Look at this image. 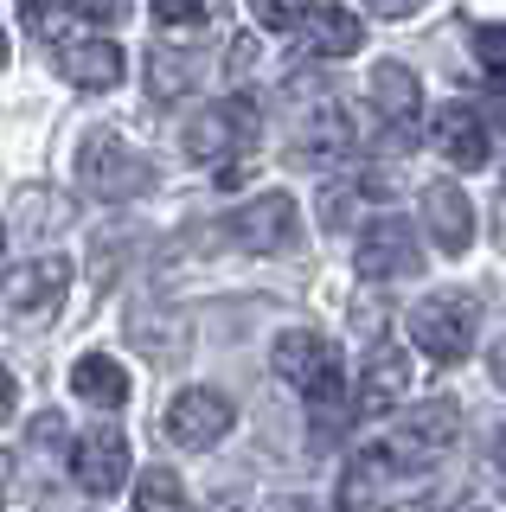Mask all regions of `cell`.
<instances>
[{"mask_svg": "<svg viewBox=\"0 0 506 512\" xmlns=\"http://www.w3.org/2000/svg\"><path fill=\"white\" fill-rule=\"evenodd\" d=\"M270 365H276L282 384H295V391L308 397V410H314V423H321V436L346 416V397H340V352H334V340H327V333L289 327V333L276 340Z\"/></svg>", "mask_w": 506, "mask_h": 512, "instance_id": "obj_1", "label": "cell"}, {"mask_svg": "<svg viewBox=\"0 0 506 512\" xmlns=\"http://www.w3.org/2000/svg\"><path fill=\"white\" fill-rule=\"evenodd\" d=\"M77 186L103 205H129L154 186V167H148L141 148H129V141L116 135V128H90V135L77 141Z\"/></svg>", "mask_w": 506, "mask_h": 512, "instance_id": "obj_2", "label": "cell"}, {"mask_svg": "<svg viewBox=\"0 0 506 512\" xmlns=\"http://www.w3.org/2000/svg\"><path fill=\"white\" fill-rule=\"evenodd\" d=\"M257 103L250 96H225V103H205L193 122H186V160L199 167H218V173H237V160L257 148Z\"/></svg>", "mask_w": 506, "mask_h": 512, "instance_id": "obj_3", "label": "cell"}, {"mask_svg": "<svg viewBox=\"0 0 506 512\" xmlns=\"http://www.w3.org/2000/svg\"><path fill=\"white\" fill-rule=\"evenodd\" d=\"M474 333H481V301L462 295V288L410 308V340H417V352H430L436 365H462L474 352Z\"/></svg>", "mask_w": 506, "mask_h": 512, "instance_id": "obj_4", "label": "cell"}, {"mask_svg": "<svg viewBox=\"0 0 506 512\" xmlns=\"http://www.w3.org/2000/svg\"><path fill=\"white\" fill-rule=\"evenodd\" d=\"M71 295V263L65 256H33V263L7 269V282H0V314L13 320V327H52L58 308H65Z\"/></svg>", "mask_w": 506, "mask_h": 512, "instance_id": "obj_5", "label": "cell"}, {"mask_svg": "<svg viewBox=\"0 0 506 512\" xmlns=\"http://www.w3.org/2000/svg\"><path fill=\"white\" fill-rule=\"evenodd\" d=\"M359 276L366 282H404L423 269V244H417V224L398 218V212H378L366 231H359V250H353Z\"/></svg>", "mask_w": 506, "mask_h": 512, "instance_id": "obj_6", "label": "cell"}, {"mask_svg": "<svg viewBox=\"0 0 506 512\" xmlns=\"http://www.w3.org/2000/svg\"><path fill=\"white\" fill-rule=\"evenodd\" d=\"M295 237H302V218H295L289 192H257L231 218V244L250 256H282V250H295Z\"/></svg>", "mask_w": 506, "mask_h": 512, "instance_id": "obj_7", "label": "cell"}, {"mask_svg": "<svg viewBox=\"0 0 506 512\" xmlns=\"http://www.w3.org/2000/svg\"><path fill=\"white\" fill-rule=\"evenodd\" d=\"M455 429H462V404H455V397H423L417 410H404L398 436H391V455H398L404 468H423V461H436L442 448L455 442Z\"/></svg>", "mask_w": 506, "mask_h": 512, "instance_id": "obj_8", "label": "cell"}, {"mask_svg": "<svg viewBox=\"0 0 506 512\" xmlns=\"http://www.w3.org/2000/svg\"><path fill=\"white\" fill-rule=\"evenodd\" d=\"M237 423L231 416V397L225 391H205V384H193V391H180L167 404V442L173 448H212V442H225V429Z\"/></svg>", "mask_w": 506, "mask_h": 512, "instance_id": "obj_9", "label": "cell"}, {"mask_svg": "<svg viewBox=\"0 0 506 512\" xmlns=\"http://www.w3.org/2000/svg\"><path fill=\"white\" fill-rule=\"evenodd\" d=\"M353 116L334 103V96H321V103L308 109L302 122H295V135H289V160H302V167H334V160L353 154Z\"/></svg>", "mask_w": 506, "mask_h": 512, "instance_id": "obj_10", "label": "cell"}, {"mask_svg": "<svg viewBox=\"0 0 506 512\" xmlns=\"http://www.w3.org/2000/svg\"><path fill=\"white\" fill-rule=\"evenodd\" d=\"M71 474L84 493H97V500H109V493H122V480H129V436L122 429H84L71 448Z\"/></svg>", "mask_w": 506, "mask_h": 512, "instance_id": "obj_11", "label": "cell"}, {"mask_svg": "<svg viewBox=\"0 0 506 512\" xmlns=\"http://www.w3.org/2000/svg\"><path fill=\"white\" fill-rule=\"evenodd\" d=\"M423 231H430V244L442 256H462L474 244V205H468V192L449 186V180L423 186Z\"/></svg>", "mask_w": 506, "mask_h": 512, "instance_id": "obj_12", "label": "cell"}, {"mask_svg": "<svg viewBox=\"0 0 506 512\" xmlns=\"http://www.w3.org/2000/svg\"><path fill=\"white\" fill-rule=\"evenodd\" d=\"M436 154L449 160V167H487V154H494V141H487V122H481V109L474 103H442V116H436Z\"/></svg>", "mask_w": 506, "mask_h": 512, "instance_id": "obj_13", "label": "cell"}, {"mask_svg": "<svg viewBox=\"0 0 506 512\" xmlns=\"http://www.w3.org/2000/svg\"><path fill=\"white\" fill-rule=\"evenodd\" d=\"M58 71H65V84H77V90H116L122 77H129V58L109 39H65L58 45Z\"/></svg>", "mask_w": 506, "mask_h": 512, "instance_id": "obj_14", "label": "cell"}, {"mask_svg": "<svg viewBox=\"0 0 506 512\" xmlns=\"http://www.w3.org/2000/svg\"><path fill=\"white\" fill-rule=\"evenodd\" d=\"M404 474H410V468H404L398 455H391V448H366V455H353V461H346V474H340V506H346V512H359V506L391 500Z\"/></svg>", "mask_w": 506, "mask_h": 512, "instance_id": "obj_15", "label": "cell"}, {"mask_svg": "<svg viewBox=\"0 0 506 512\" xmlns=\"http://www.w3.org/2000/svg\"><path fill=\"white\" fill-rule=\"evenodd\" d=\"M359 39H366V26H359V13H346V7H314L308 20L295 26V45H302V58H321V64L353 58Z\"/></svg>", "mask_w": 506, "mask_h": 512, "instance_id": "obj_16", "label": "cell"}, {"mask_svg": "<svg viewBox=\"0 0 506 512\" xmlns=\"http://www.w3.org/2000/svg\"><path fill=\"white\" fill-rule=\"evenodd\" d=\"M404 391H410V359H404V346H372L366 372H359L353 410H359V416H385Z\"/></svg>", "mask_w": 506, "mask_h": 512, "instance_id": "obj_17", "label": "cell"}, {"mask_svg": "<svg viewBox=\"0 0 506 512\" xmlns=\"http://www.w3.org/2000/svg\"><path fill=\"white\" fill-rule=\"evenodd\" d=\"M71 391L97 410H122L129 404V372H122L109 352H84V359L71 365Z\"/></svg>", "mask_w": 506, "mask_h": 512, "instance_id": "obj_18", "label": "cell"}, {"mask_svg": "<svg viewBox=\"0 0 506 512\" xmlns=\"http://www.w3.org/2000/svg\"><path fill=\"white\" fill-rule=\"evenodd\" d=\"M372 103H378L385 122L410 128V116H417V103H423L417 71H410V64H372Z\"/></svg>", "mask_w": 506, "mask_h": 512, "instance_id": "obj_19", "label": "cell"}, {"mask_svg": "<svg viewBox=\"0 0 506 512\" xmlns=\"http://www.w3.org/2000/svg\"><path fill=\"white\" fill-rule=\"evenodd\" d=\"M129 340L148 352V359H180L186 340H193V327H186L180 314H129Z\"/></svg>", "mask_w": 506, "mask_h": 512, "instance_id": "obj_20", "label": "cell"}, {"mask_svg": "<svg viewBox=\"0 0 506 512\" xmlns=\"http://www.w3.org/2000/svg\"><path fill=\"white\" fill-rule=\"evenodd\" d=\"M193 77H199L193 52H180V45H154V52H148V96H154V103L186 96V90H193Z\"/></svg>", "mask_w": 506, "mask_h": 512, "instance_id": "obj_21", "label": "cell"}, {"mask_svg": "<svg viewBox=\"0 0 506 512\" xmlns=\"http://www.w3.org/2000/svg\"><path fill=\"white\" fill-rule=\"evenodd\" d=\"M366 180H327L321 186V199H314V205H321V224H327V231H346V224H353L359 218V205H366Z\"/></svg>", "mask_w": 506, "mask_h": 512, "instance_id": "obj_22", "label": "cell"}, {"mask_svg": "<svg viewBox=\"0 0 506 512\" xmlns=\"http://www.w3.org/2000/svg\"><path fill=\"white\" fill-rule=\"evenodd\" d=\"M20 224H26V231H65V224H71V199L52 192V186L20 192Z\"/></svg>", "mask_w": 506, "mask_h": 512, "instance_id": "obj_23", "label": "cell"}, {"mask_svg": "<svg viewBox=\"0 0 506 512\" xmlns=\"http://www.w3.org/2000/svg\"><path fill=\"white\" fill-rule=\"evenodd\" d=\"M135 512H186V487L167 468H148L135 480Z\"/></svg>", "mask_w": 506, "mask_h": 512, "instance_id": "obj_24", "label": "cell"}, {"mask_svg": "<svg viewBox=\"0 0 506 512\" xmlns=\"http://www.w3.org/2000/svg\"><path fill=\"white\" fill-rule=\"evenodd\" d=\"M225 7H231V0H154V20H161V26H186V32H199V26L225 20Z\"/></svg>", "mask_w": 506, "mask_h": 512, "instance_id": "obj_25", "label": "cell"}, {"mask_svg": "<svg viewBox=\"0 0 506 512\" xmlns=\"http://www.w3.org/2000/svg\"><path fill=\"white\" fill-rule=\"evenodd\" d=\"M474 64L487 84L506 90V26H474Z\"/></svg>", "mask_w": 506, "mask_h": 512, "instance_id": "obj_26", "label": "cell"}, {"mask_svg": "<svg viewBox=\"0 0 506 512\" xmlns=\"http://www.w3.org/2000/svg\"><path fill=\"white\" fill-rule=\"evenodd\" d=\"M250 13H257L263 32H295L314 13V0H250Z\"/></svg>", "mask_w": 506, "mask_h": 512, "instance_id": "obj_27", "label": "cell"}, {"mask_svg": "<svg viewBox=\"0 0 506 512\" xmlns=\"http://www.w3.org/2000/svg\"><path fill=\"white\" fill-rule=\"evenodd\" d=\"M58 7H71V0H20L26 26H39L45 39H58V32H65V13H58Z\"/></svg>", "mask_w": 506, "mask_h": 512, "instance_id": "obj_28", "label": "cell"}, {"mask_svg": "<svg viewBox=\"0 0 506 512\" xmlns=\"http://www.w3.org/2000/svg\"><path fill=\"white\" fill-rule=\"evenodd\" d=\"M71 13L97 20V26H116V20H129V0H71Z\"/></svg>", "mask_w": 506, "mask_h": 512, "instance_id": "obj_29", "label": "cell"}, {"mask_svg": "<svg viewBox=\"0 0 506 512\" xmlns=\"http://www.w3.org/2000/svg\"><path fill=\"white\" fill-rule=\"evenodd\" d=\"M263 512H327L321 500H308V493H289V500H270Z\"/></svg>", "mask_w": 506, "mask_h": 512, "instance_id": "obj_30", "label": "cell"}, {"mask_svg": "<svg viewBox=\"0 0 506 512\" xmlns=\"http://www.w3.org/2000/svg\"><path fill=\"white\" fill-rule=\"evenodd\" d=\"M423 0H372V13H385V20H410Z\"/></svg>", "mask_w": 506, "mask_h": 512, "instance_id": "obj_31", "label": "cell"}, {"mask_svg": "<svg viewBox=\"0 0 506 512\" xmlns=\"http://www.w3.org/2000/svg\"><path fill=\"white\" fill-rule=\"evenodd\" d=\"M7 416H13V372L0 365V423H7Z\"/></svg>", "mask_w": 506, "mask_h": 512, "instance_id": "obj_32", "label": "cell"}, {"mask_svg": "<svg viewBox=\"0 0 506 512\" xmlns=\"http://www.w3.org/2000/svg\"><path fill=\"white\" fill-rule=\"evenodd\" d=\"M487 378H494V384H500V391H506V340L494 346V359H487Z\"/></svg>", "mask_w": 506, "mask_h": 512, "instance_id": "obj_33", "label": "cell"}, {"mask_svg": "<svg viewBox=\"0 0 506 512\" xmlns=\"http://www.w3.org/2000/svg\"><path fill=\"white\" fill-rule=\"evenodd\" d=\"M494 480H500V493H506V429L494 436Z\"/></svg>", "mask_w": 506, "mask_h": 512, "instance_id": "obj_34", "label": "cell"}, {"mask_svg": "<svg viewBox=\"0 0 506 512\" xmlns=\"http://www.w3.org/2000/svg\"><path fill=\"white\" fill-rule=\"evenodd\" d=\"M7 480H13V461H7V455H0V493H7Z\"/></svg>", "mask_w": 506, "mask_h": 512, "instance_id": "obj_35", "label": "cell"}, {"mask_svg": "<svg viewBox=\"0 0 506 512\" xmlns=\"http://www.w3.org/2000/svg\"><path fill=\"white\" fill-rule=\"evenodd\" d=\"M0 64H7V32H0Z\"/></svg>", "mask_w": 506, "mask_h": 512, "instance_id": "obj_36", "label": "cell"}, {"mask_svg": "<svg viewBox=\"0 0 506 512\" xmlns=\"http://www.w3.org/2000/svg\"><path fill=\"white\" fill-rule=\"evenodd\" d=\"M0 244H7V224H0Z\"/></svg>", "mask_w": 506, "mask_h": 512, "instance_id": "obj_37", "label": "cell"}]
</instances>
